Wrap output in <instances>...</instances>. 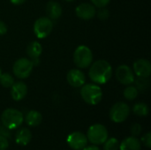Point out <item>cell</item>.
Instances as JSON below:
<instances>
[{"instance_id":"6da1fadb","label":"cell","mask_w":151,"mask_h":150,"mask_svg":"<svg viewBox=\"0 0 151 150\" xmlns=\"http://www.w3.org/2000/svg\"><path fill=\"white\" fill-rule=\"evenodd\" d=\"M112 67L111 64L104 59L93 62L88 70V77L90 80L97 85L107 83L112 77Z\"/></svg>"},{"instance_id":"8fae6325","label":"cell","mask_w":151,"mask_h":150,"mask_svg":"<svg viewBox=\"0 0 151 150\" xmlns=\"http://www.w3.org/2000/svg\"><path fill=\"white\" fill-rule=\"evenodd\" d=\"M76 16L83 20H89L95 18L96 14V8L91 3H81L75 8Z\"/></svg>"},{"instance_id":"5bb4252c","label":"cell","mask_w":151,"mask_h":150,"mask_svg":"<svg viewBox=\"0 0 151 150\" xmlns=\"http://www.w3.org/2000/svg\"><path fill=\"white\" fill-rule=\"evenodd\" d=\"M10 88H11V96L16 102L23 100L27 95V90H28L27 86L23 81L14 82Z\"/></svg>"},{"instance_id":"484cf974","label":"cell","mask_w":151,"mask_h":150,"mask_svg":"<svg viewBox=\"0 0 151 150\" xmlns=\"http://www.w3.org/2000/svg\"><path fill=\"white\" fill-rule=\"evenodd\" d=\"M90 1H91V4L96 6V8L106 7L111 2V0H90Z\"/></svg>"},{"instance_id":"2e32d148","label":"cell","mask_w":151,"mask_h":150,"mask_svg":"<svg viewBox=\"0 0 151 150\" xmlns=\"http://www.w3.org/2000/svg\"><path fill=\"white\" fill-rule=\"evenodd\" d=\"M32 133L28 128L23 127L17 131L15 135V142L19 146H27L30 143Z\"/></svg>"},{"instance_id":"7402d4cb","label":"cell","mask_w":151,"mask_h":150,"mask_svg":"<svg viewBox=\"0 0 151 150\" xmlns=\"http://www.w3.org/2000/svg\"><path fill=\"white\" fill-rule=\"evenodd\" d=\"M139 95L138 89L135 88V86L128 85L123 91V95L127 101H134L137 98Z\"/></svg>"},{"instance_id":"e0dca14e","label":"cell","mask_w":151,"mask_h":150,"mask_svg":"<svg viewBox=\"0 0 151 150\" xmlns=\"http://www.w3.org/2000/svg\"><path fill=\"white\" fill-rule=\"evenodd\" d=\"M142 143L137 137L130 136L126 138L120 144L119 150H141Z\"/></svg>"},{"instance_id":"8992f818","label":"cell","mask_w":151,"mask_h":150,"mask_svg":"<svg viewBox=\"0 0 151 150\" xmlns=\"http://www.w3.org/2000/svg\"><path fill=\"white\" fill-rule=\"evenodd\" d=\"M87 138L94 145H102L108 139L107 128L102 124L92 125L88 130Z\"/></svg>"},{"instance_id":"f546056e","label":"cell","mask_w":151,"mask_h":150,"mask_svg":"<svg viewBox=\"0 0 151 150\" xmlns=\"http://www.w3.org/2000/svg\"><path fill=\"white\" fill-rule=\"evenodd\" d=\"M9 147L8 139L0 136V150H6Z\"/></svg>"},{"instance_id":"836d02e7","label":"cell","mask_w":151,"mask_h":150,"mask_svg":"<svg viewBox=\"0 0 151 150\" xmlns=\"http://www.w3.org/2000/svg\"><path fill=\"white\" fill-rule=\"evenodd\" d=\"M63 1L67 2V3H71V2H73V1H74V0H63Z\"/></svg>"},{"instance_id":"83f0119b","label":"cell","mask_w":151,"mask_h":150,"mask_svg":"<svg viewBox=\"0 0 151 150\" xmlns=\"http://www.w3.org/2000/svg\"><path fill=\"white\" fill-rule=\"evenodd\" d=\"M142 133V126L140 124H134L131 126V133L133 136L137 137L138 135H140Z\"/></svg>"},{"instance_id":"44dd1931","label":"cell","mask_w":151,"mask_h":150,"mask_svg":"<svg viewBox=\"0 0 151 150\" xmlns=\"http://www.w3.org/2000/svg\"><path fill=\"white\" fill-rule=\"evenodd\" d=\"M133 112L139 117H146L149 115V106L144 103H137L133 107Z\"/></svg>"},{"instance_id":"52a82bcc","label":"cell","mask_w":151,"mask_h":150,"mask_svg":"<svg viewBox=\"0 0 151 150\" xmlns=\"http://www.w3.org/2000/svg\"><path fill=\"white\" fill-rule=\"evenodd\" d=\"M33 28L34 34L38 39H45L52 32L53 22L47 16H42L35 21Z\"/></svg>"},{"instance_id":"d4e9b609","label":"cell","mask_w":151,"mask_h":150,"mask_svg":"<svg viewBox=\"0 0 151 150\" xmlns=\"http://www.w3.org/2000/svg\"><path fill=\"white\" fill-rule=\"evenodd\" d=\"M99 19L101 20H105L110 17V11L106 7H103V8H99L98 11H96V14Z\"/></svg>"},{"instance_id":"4fadbf2b","label":"cell","mask_w":151,"mask_h":150,"mask_svg":"<svg viewBox=\"0 0 151 150\" xmlns=\"http://www.w3.org/2000/svg\"><path fill=\"white\" fill-rule=\"evenodd\" d=\"M133 71L135 76L150 78L151 74V64L148 59L139 58L133 64Z\"/></svg>"},{"instance_id":"ffe728a7","label":"cell","mask_w":151,"mask_h":150,"mask_svg":"<svg viewBox=\"0 0 151 150\" xmlns=\"http://www.w3.org/2000/svg\"><path fill=\"white\" fill-rule=\"evenodd\" d=\"M134 83L135 84V88L139 92H145L149 89L150 86V81L149 78L144 77H137L134 79Z\"/></svg>"},{"instance_id":"1f68e13d","label":"cell","mask_w":151,"mask_h":150,"mask_svg":"<svg viewBox=\"0 0 151 150\" xmlns=\"http://www.w3.org/2000/svg\"><path fill=\"white\" fill-rule=\"evenodd\" d=\"M27 0H10V2L14 4V5H20V4H23Z\"/></svg>"},{"instance_id":"603a6c76","label":"cell","mask_w":151,"mask_h":150,"mask_svg":"<svg viewBox=\"0 0 151 150\" xmlns=\"http://www.w3.org/2000/svg\"><path fill=\"white\" fill-rule=\"evenodd\" d=\"M15 82L14 77L9 72H2L0 75V85L5 88H10Z\"/></svg>"},{"instance_id":"7a4b0ae2","label":"cell","mask_w":151,"mask_h":150,"mask_svg":"<svg viewBox=\"0 0 151 150\" xmlns=\"http://www.w3.org/2000/svg\"><path fill=\"white\" fill-rule=\"evenodd\" d=\"M81 96L89 105L98 104L103 98V91L99 85L95 83H85L81 87Z\"/></svg>"},{"instance_id":"7c38bea8","label":"cell","mask_w":151,"mask_h":150,"mask_svg":"<svg viewBox=\"0 0 151 150\" xmlns=\"http://www.w3.org/2000/svg\"><path fill=\"white\" fill-rule=\"evenodd\" d=\"M66 80L71 87L78 88L86 83V75L79 68L71 69L66 74Z\"/></svg>"},{"instance_id":"30bf717a","label":"cell","mask_w":151,"mask_h":150,"mask_svg":"<svg viewBox=\"0 0 151 150\" xmlns=\"http://www.w3.org/2000/svg\"><path fill=\"white\" fill-rule=\"evenodd\" d=\"M66 142L72 149L81 150L87 146L88 138L81 132H73L67 136Z\"/></svg>"},{"instance_id":"f1b7e54d","label":"cell","mask_w":151,"mask_h":150,"mask_svg":"<svg viewBox=\"0 0 151 150\" xmlns=\"http://www.w3.org/2000/svg\"><path fill=\"white\" fill-rule=\"evenodd\" d=\"M0 136L4 137L6 139L11 138V130H9L4 126H0Z\"/></svg>"},{"instance_id":"d6a6232c","label":"cell","mask_w":151,"mask_h":150,"mask_svg":"<svg viewBox=\"0 0 151 150\" xmlns=\"http://www.w3.org/2000/svg\"><path fill=\"white\" fill-rule=\"evenodd\" d=\"M81 150H101L97 146H95V145H93V146H86L83 149Z\"/></svg>"},{"instance_id":"e575fe53","label":"cell","mask_w":151,"mask_h":150,"mask_svg":"<svg viewBox=\"0 0 151 150\" xmlns=\"http://www.w3.org/2000/svg\"><path fill=\"white\" fill-rule=\"evenodd\" d=\"M2 72H2V69H1V67H0V75L2 74Z\"/></svg>"},{"instance_id":"ba28073f","label":"cell","mask_w":151,"mask_h":150,"mask_svg":"<svg viewBox=\"0 0 151 150\" xmlns=\"http://www.w3.org/2000/svg\"><path fill=\"white\" fill-rule=\"evenodd\" d=\"M130 114V107L124 102H119L112 105L110 110V118L114 123H123Z\"/></svg>"},{"instance_id":"cb8c5ba5","label":"cell","mask_w":151,"mask_h":150,"mask_svg":"<svg viewBox=\"0 0 151 150\" xmlns=\"http://www.w3.org/2000/svg\"><path fill=\"white\" fill-rule=\"evenodd\" d=\"M119 142L116 138L107 139L104 143V150H119Z\"/></svg>"},{"instance_id":"ac0fdd59","label":"cell","mask_w":151,"mask_h":150,"mask_svg":"<svg viewBox=\"0 0 151 150\" xmlns=\"http://www.w3.org/2000/svg\"><path fill=\"white\" fill-rule=\"evenodd\" d=\"M24 120H25L26 124L28 126L36 127V126H38L42 123V114L39 111L32 110V111H29L26 114V116L24 118Z\"/></svg>"},{"instance_id":"9a60e30c","label":"cell","mask_w":151,"mask_h":150,"mask_svg":"<svg viewBox=\"0 0 151 150\" xmlns=\"http://www.w3.org/2000/svg\"><path fill=\"white\" fill-rule=\"evenodd\" d=\"M45 11L47 14V17L50 18L52 21L58 19L63 13V9L61 4L54 0H50L46 4L45 6Z\"/></svg>"},{"instance_id":"5b68a950","label":"cell","mask_w":151,"mask_h":150,"mask_svg":"<svg viewBox=\"0 0 151 150\" xmlns=\"http://www.w3.org/2000/svg\"><path fill=\"white\" fill-rule=\"evenodd\" d=\"M34 69V65L30 58L20 57L17 59L12 65V72L14 76L19 80L27 79Z\"/></svg>"},{"instance_id":"3957f363","label":"cell","mask_w":151,"mask_h":150,"mask_svg":"<svg viewBox=\"0 0 151 150\" xmlns=\"http://www.w3.org/2000/svg\"><path fill=\"white\" fill-rule=\"evenodd\" d=\"M23 121L24 116L22 112L13 108L5 109L1 114L2 125L11 131L19 128L22 125Z\"/></svg>"},{"instance_id":"4dcf8cb0","label":"cell","mask_w":151,"mask_h":150,"mask_svg":"<svg viewBox=\"0 0 151 150\" xmlns=\"http://www.w3.org/2000/svg\"><path fill=\"white\" fill-rule=\"evenodd\" d=\"M7 30H8L7 25L3 20H0V35L5 34L7 33Z\"/></svg>"},{"instance_id":"9c48e42d","label":"cell","mask_w":151,"mask_h":150,"mask_svg":"<svg viewBox=\"0 0 151 150\" xmlns=\"http://www.w3.org/2000/svg\"><path fill=\"white\" fill-rule=\"evenodd\" d=\"M116 79L118 81L124 85H132L134 81L135 75L133 69L127 65H120L116 69Z\"/></svg>"},{"instance_id":"d6986e66","label":"cell","mask_w":151,"mask_h":150,"mask_svg":"<svg viewBox=\"0 0 151 150\" xmlns=\"http://www.w3.org/2000/svg\"><path fill=\"white\" fill-rule=\"evenodd\" d=\"M42 53V46L37 41H33L28 43L27 47V54L30 59L38 58Z\"/></svg>"},{"instance_id":"4316f807","label":"cell","mask_w":151,"mask_h":150,"mask_svg":"<svg viewBox=\"0 0 151 150\" xmlns=\"http://www.w3.org/2000/svg\"><path fill=\"white\" fill-rule=\"evenodd\" d=\"M141 141L144 144V146H145L146 148L150 149L151 148V133L150 132H148L147 133H145V134L142 136V138Z\"/></svg>"},{"instance_id":"277c9868","label":"cell","mask_w":151,"mask_h":150,"mask_svg":"<svg viewBox=\"0 0 151 150\" xmlns=\"http://www.w3.org/2000/svg\"><path fill=\"white\" fill-rule=\"evenodd\" d=\"M94 56L93 52L86 45L78 46L73 55V60L74 65L79 69H87L93 63Z\"/></svg>"}]
</instances>
